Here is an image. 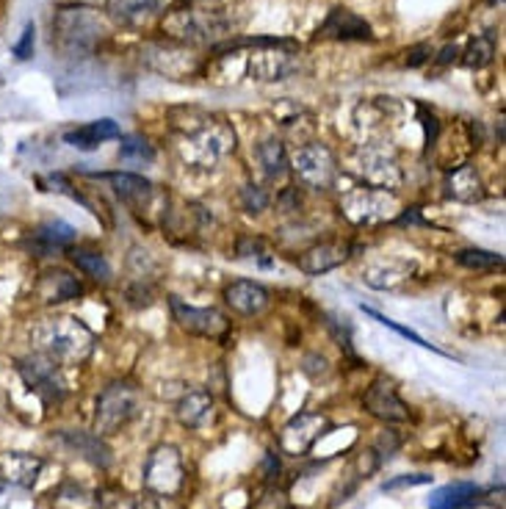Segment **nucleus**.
<instances>
[{"mask_svg": "<svg viewBox=\"0 0 506 509\" xmlns=\"http://www.w3.org/2000/svg\"><path fill=\"white\" fill-rule=\"evenodd\" d=\"M172 130L178 133L180 158L199 169H211L219 158L235 150L232 125L199 109L172 111Z\"/></svg>", "mask_w": 506, "mask_h": 509, "instance_id": "nucleus-1", "label": "nucleus"}, {"mask_svg": "<svg viewBox=\"0 0 506 509\" xmlns=\"http://www.w3.org/2000/svg\"><path fill=\"white\" fill-rule=\"evenodd\" d=\"M33 341L39 344L45 357H50L56 363H83L94 349L92 329L70 316L42 321L37 329H33Z\"/></svg>", "mask_w": 506, "mask_h": 509, "instance_id": "nucleus-2", "label": "nucleus"}, {"mask_svg": "<svg viewBox=\"0 0 506 509\" xmlns=\"http://www.w3.org/2000/svg\"><path fill=\"white\" fill-rule=\"evenodd\" d=\"M163 31L172 42L180 45H219L222 37L232 31V22L222 12L205 9H178L163 20Z\"/></svg>", "mask_w": 506, "mask_h": 509, "instance_id": "nucleus-3", "label": "nucleus"}, {"mask_svg": "<svg viewBox=\"0 0 506 509\" xmlns=\"http://www.w3.org/2000/svg\"><path fill=\"white\" fill-rule=\"evenodd\" d=\"M139 410V391L130 382H111L97 396L94 410V432L97 434H117L127 426Z\"/></svg>", "mask_w": 506, "mask_h": 509, "instance_id": "nucleus-4", "label": "nucleus"}, {"mask_svg": "<svg viewBox=\"0 0 506 509\" xmlns=\"http://www.w3.org/2000/svg\"><path fill=\"white\" fill-rule=\"evenodd\" d=\"M183 485H186V468L180 452L169 443L155 446L144 462V490L150 496L172 498L183 490Z\"/></svg>", "mask_w": 506, "mask_h": 509, "instance_id": "nucleus-5", "label": "nucleus"}, {"mask_svg": "<svg viewBox=\"0 0 506 509\" xmlns=\"http://www.w3.org/2000/svg\"><path fill=\"white\" fill-rule=\"evenodd\" d=\"M354 172L362 178L365 186L385 189V191L398 189L404 180L396 153L393 147H388V142H365L354 155Z\"/></svg>", "mask_w": 506, "mask_h": 509, "instance_id": "nucleus-6", "label": "nucleus"}, {"mask_svg": "<svg viewBox=\"0 0 506 509\" xmlns=\"http://www.w3.org/2000/svg\"><path fill=\"white\" fill-rule=\"evenodd\" d=\"M341 211L349 222L368 227V224H380L385 219H390L398 211V202L390 191L385 189H374V186H357L349 189L341 199Z\"/></svg>", "mask_w": 506, "mask_h": 509, "instance_id": "nucleus-7", "label": "nucleus"}, {"mask_svg": "<svg viewBox=\"0 0 506 509\" xmlns=\"http://www.w3.org/2000/svg\"><path fill=\"white\" fill-rule=\"evenodd\" d=\"M291 169L296 172L299 183L308 186V189H316V191H324L335 183L337 178V158L335 153L321 145V142H310V145H301L293 158H291Z\"/></svg>", "mask_w": 506, "mask_h": 509, "instance_id": "nucleus-8", "label": "nucleus"}, {"mask_svg": "<svg viewBox=\"0 0 506 509\" xmlns=\"http://www.w3.org/2000/svg\"><path fill=\"white\" fill-rule=\"evenodd\" d=\"M53 31L61 48L70 50H89L106 33V25L92 9H64L53 22Z\"/></svg>", "mask_w": 506, "mask_h": 509, "instance_id": "nucleus-9", "label": "nucleus"}, {"mask_svg": "<svg viewBox=\"0 0 506 509\" xmlns=\"http://www.w3.org/2000/svg\"><path fill=\"white\" fill-rule=\"evenodd\" d=\"M20 377L25 380V385L37 393L39 399H45L48 404H58L66 396V382L58 371V363L45 357V355H33L28 360H20L17 365Z\"/></svg>", "mask_w": 506, "mask_h": 509, "instance_id": "nucleus-10", "label": "nucleus"}, {"mask_svg": "<svg viewBox=\"0 0 506 509\" xmlns=\"http://www.w3.org/2000/svg\"><path fill=\"white\" fill-rule=\"evenodd\" d=\"M327 429H329V418L324 413H313V410L299 413L283 426L280 449L291 457H301L318 443V440L327 434Z\"/></svg>", "mask_w": 506, "mask_h": 509, "instance_id": "nucleus-11", "label": "nucleus"}, {"mask_svg": "<svg viewBox=\"0 0 506 509\" xmlns=\"http://www.w3.org/2000/svg\"><path fill=\"white\" fill-rule=\"evenodd\" d=\"M169 304H172L175 321L199 338H222L230 329V321L222 311L216 308H194V304H186L180 296H169Z\"/></svg>", "mask_w": 506, "mask_h": 509, "instance_id": "nucleus-12", "label": "nucleus"}, {"mask_svg": "<svg viewBox=\"0 0 506 509\" xmlns=\"http://www.w3.org/2000/svg\"><path fill=\"white\" fill-rule=\"evenodd\" d=\"M362 407L368 410V416H374L385 424H401L410 418V407L401 401L396 385L385 377L371 382V388L362 396Z\"/></svg>", "mask_w": 506, "mask_h": 509, "instance_id": "nucleus-13", "label": "nucleus"}, {"mask_svg": "<svg viewBox=\"0 0 506 509\" xmlns=\"http://www.w3.org/2000/svg\"><path fill=\"white\" fill-rule=\"evenodd\" d=\"M144 61L153 66L155 73H161V75H166V78H175V81H183V78H188V75L196 73V61L191 58L188 48L180 45V42L147 45Z\"/></svg>", "mask_w": 506, "mask_h": 509, "instance_id": "nucleus-14", "label": "nucleus"}, {"mask_svg": "<svg viewBox=\"0 0 506 509\" xmlns=\"http://www.w3.org/2000/svg\"><path fill=\"white\" fill-rule=\"evenodd\" d=\"M318 37L337 42H371L374 39V31H371V25L360 14L349 9H332L318 28Z\"/></svg>", "mask_w": 506, "mask_h": 509, "instance_id": "nucleus-15", "label": "nucleus"}, {"mask_svg": "<svg viewBox=\"0 0 506 509\" xmlns=\"http://www.w3.org/2000/svg\"><path fill=\"white\" fill-rule=\"evenodd\" d=\"M224 302L241 316H260L272 304V294L255 280H235L224 288Z\"/></svg>", "mask_w": 506, "mask_h": 509, "instance_id": "nucleus-16", "label": "nucleus"}, {"mask_svg": "<svg viewBox=\"0 0 506 509\" xmlns=\"http://www.w3.org/2000/svg\"><path fill=\"white\" fill-rule=\"evenodd\" d=\"M352 258V247L341 244V241H324V244H313L310 250H305L299 255V268L305 275H324V271H332L341 263H346Z\"/></svg>", "mask_w": 506, "mask_h": 509, "instance_id": "nucleus-17", "label": "nucleus"}, {"mask_svg": "<svg viewBox=\"0 0 506 509\" xmlns=\"http://www.w3.org/2000/svg\"><path fill=\"white\" fill-rule=\"evenodd\" d=\"M106 180L111 183V189L119 194L122 202L133 211H144L153 206V197H155V186L142 178V175H133V172H114V175H106Z\"/></svg>", "mask_w": 506, "mask_h": 509, "instance_id": "nucleus-18", "label": "nucleus"}, {"mask_svg": "<svg viewBox=\"0 0 506 509\" xmlns=\"http://www.w3.org/2000/svg\"><path fill=\"white\" fill-rule=\"evenodd\" d=\"M61 440H64V443L70 446L73 452H78L86 462H92V465H97V468H109V465L114 462L109 443L103 440V434H97V432L64 429V432H61Z\"/></svg>", "mask_w": 506, "mask_h": 509, "instance_id": "nucleus-19", "label": "nucleus"}, {"mask_svg": "<svg viewBox=\"0 0 506 509\" xmlns=\"http://www.w3.org/2000/svg\"><path fill=\"white\" fill-rule=\"evenodd\" d=\"M109 139H122V130L114 119H97V122H89V125H81L75 130H66L64 133V142L75 147V150H83V153H92L97 150L103 142Z\"/></svg>", "mask_w": 506, "mask_h": 509, "instance_id": "nucleus-20", "label": "nucleus"}, {"mask_svg": "<svg viewBox=\"0 0 506 509\" xmlns=\"http://www.w3.org/2000/svg\"><path fill=\"white\" fill-rule=\"evenodd\" d=\"M214 410H216V404H214V396L208 391H188L183 393V399L178 401V421L188 429H202V426H208L211 418H214Z\"/></svg>", "mask_w": 506, "mask_h": 509, "instance_id": "nucleus-21", "label": "nucleus"}, {"mask_svg": "<svg viewBox=\"0 0 506 509\" xmlns=\"http://www.w3.org/2000/svg\"><path fill=\"white\" fill-rule=\"evenodd\" d=\"M42 465L45 462L33 454H22V452L0 454V479L20 485V487H31L42 473Z\"/></svg>", "mask_w": 506, "mask_h": 509, "instance_id": "nucleus-22", "label": "nucleus"}, {"mask_svg": "<svg viewBox=\"0 0 506 509\" xmlns=\"http://www.w3.org/2000/svg\"><path fill=\"white\" fill-rule=\"evenodd\" d=\"M42 302L48 304H61V302H70L75 296H81V283L78 277H73L70 271H64V268H50L42 275L39 285H37Z\"/></svg>", "mask_w": 506, "mask_h": 509, "instance_id": "nucleus-23", "label": "nucleus"}, {"mask_svg": "<svg viewBox=\"0 0 506 509\" xmlns=\"http://www.w3.org/2000/svg\"><path fill=\"white\" fill-rule=\"evenodd\" d=\"M449 197L459 199V202H479L484 199V183H482V175L476 172V166L470 163H462L457 166L454 172L449 175Z\"/></svg>", "mask_w": 506, "mask_h": 509, "instance_id": "nucleus-24", "label": "nucleus"}, {"mask_svg": "<svg viewBox=\"0 0 506 509\" xmlns=\"http://www.w3.org/2000/svg\"><path fill=\"white\" fill-rule=\"evenodd\" d=\"M255 158H257V166L263 169V175L268 180H280L285 178V172L291 169V158H288V150L280 139H266L255 147Z\"/></svg>", "mask_w": 506, "mask_h": 509, "instance_id": "nucleus-25", "label": "nucleus"}, {"mask_svg": "<svg viewBox=\"0 0 506 509\" xmlns=\"http://www.w3.org/2000/svg\"><path fill=\"white\" fill-rule=\"evenodd\" d=\"M479 498H482V487L470 485V482H457V485H446L437 493H432L429 509H465V506H474Z\"/></svg>", "mask_w": 506, "mask_h": 509, "instance_id": "nucleus-26", "label": "nucleus"}, {"mask_svg": "<svg viewBox=\"0 0 506 509\" xmlns=\"http://www.w3.org/2000/svg\"><path fill=\"white\" fill-rule=\"evenodd\" d=\"M178 0H114L111 12H117L125 22H144L153 14H166Z\"/></svg>", "mask_w": 506, "mask_h": 509, "instance_id": "nucleus-27", "label": "nucleus"}, {"mask_svg": "<svg viewBox=\"0 0 506 509\" xmlns=\"http://www.w3.org/2000/svg\"><path fill=\"white\" fill-rule=\"evenodd\" d=\"M410 266H404V263H398V260H390V263H377V266H371V268H365V283L371 285V288H380V291H385V288H396V285H401L404 280L410 277Z\"/></svg>", "mask_w": 506, "mask_h": 509, "instance_id": "nucleus-28", "label": "nucleus"}, {"mask_svg": "<svg viewBox=\"0 0 506 509\" xmlns=\"http://www.w3.org/2000/svg\"><path fill=\"white\" fill-rule=\"evenodd\" d=\"M100 504H103V509H163L161 496H130L119 490H103Z\"/></svg>", "mask_w": 506, "mask_h": 509, "instance_id": "nucleus-29", "label": "nucleus"}, {"mask_svg": "<svg viewBox=\"0 0 506 509\" xmlns=\"http://www.w3.org/2000/svg\"><path fill=\"white\" fill-rule=\"evenodd\" d=\"M73 263L83 271V275H89V277L97 280V283H111V277H114L111 263L106 260V255H100V252L75 250V252H73Z\"/></svg>", "mask_w": 506, "mask_h": 509, "instance_id": "nucleus-30", "label": "nucleus"}, {"mask_svg": "<svg viewBox=\"0 0 506 509\" xmlns=\"http://www.w3.org/2000/svg\"><path fill=\"white\" fill-rule=\"evenodd\" d=\"M75 227L66 224L61 219L56 222H45L39 230H37V241L45 247V250H61V247H70L75 241Z\"/></svg>", "mask_w": 506, "mask_h": 509, "instance_id": "nucleus-31", "label": "nucleus"}, {"mask_svg": "<svg viewBox=\"0 0 506 509\" xmlns=\"http://www.w3.org/2000/svg\"><path fill=\"white\" fill-rule=\"evenodd\" d=\"M457 263L465 266V268H474V271H498L503 266V258L498 252H490V250H459L457 252Z\"/></svg>", "mask_w": 506, "mask_h": 509, "instance_id": "nucleus-32", "label": "nucleus"}, {"mask_svg": "<svg viewBox=\"0 0 506 509\" xmlns=\"http://www.w3.org/2000/svg\"><path fill=\"white\" fill-rule=\"evenodd\" d=\"M462 64L470 66V70H482V66H487L495 56V42L493 37H476L474 42L467 45V50L462 53Z\"/></svg>", "mask_w": 506, "mask_h": 509, "instance_id": "nucleus-33", "label": "nucleus"}, {"mask_svg": "<svg viewBox=\"0 0 506 509\" xmlns=\"http://www.w3.org/2000/svg\"><path fill=\"white\" fill-rule=\"evenodd\" d=\"M119 158L122 161H139V163H150L155 158V150L150 147V142L144 136H122V147H119Z\"/></svg>", "mask_w": 506, "mask_h": 509, "instance_id": "nucleus-34", "label": "nucleus"}, {"mask_svg": "<svg viewBox=\"0 0 506 509\" xmlns=\"http://www.w3.org/2000/svg\"><path fill=\"white\" fill-rule=\"evenodd\" d=\"M235 252H239V258H244V260H255L260 266H272V252H268V247H266L263 239H252V235H244V239H239V247H235Z\"/></svg>", "mask_w": 506, "mask_h": 509, "instance_id": "nucleus-35", "label": "nucleus"}, {"mask_svg": "<svg viewBox=\"0 0 506 509\" xmlns=\"http://www.w3.org/2000/svg\"><path fill=\"white\" fill-rule=\"evenodd\" d=\"M362 311L371 316V319H377L382 327H388V329H393V332H398L401 338H407V341H413V344H418V347H423V349H432V352H441V349H437V347H432V344H426L423 341V338L418 335V332H413V329H407V327H401V324H396V321H390L388 316H382V313H377V311H371V308H365V304H362Z\"/></svg>", "mask_w": 506, "mask_h": 509, "instance_id": "nucleus-36", "label": "nucleus"}, {"mask_svg": "<svg viewBox=\"0 0 506 509\" xmlns=\"http://www.w3.org/2000/svg\"><path fill=\"white\" fill-rule=\"evenodd\" d=\"M268 202H272V199H268L266 189H260L255 183L241 189V206H244L247 214H263L268 208Z\"/></svg>", "mask_w": 506, "mask_h": 509, "instance_id": "nucleus-37", "label": "nucleus"}, {"mask_svg": "<svg viewBox=\"0 0 506 509\" xmlns=\"http://www.w3.org/2000/svg\"><path fill=\"white\" fill-rule=\"evenodd\" d=\"M255 509H291L288 506V498H285V493L283 490H277V487H268L266 493H263V498L257 501V506Z\"/></svg>", "mask_w": 506, "mask_h": 509, "instance_id": "nucleus-38", "label": "nucleus"}, {"mask_svg": "<svg viewBox=\"0 0 506 509\" xmlns=\"http://www.w3.org/2000/svg\"><path fill=\"white\" fill-rule=\"evenodd\" d=\"M432 477H426V473H413V477H398V479H390L382 485V490H398V487H415V485H429Z\"/></svg>", "mask_w": 506, "mask_h": 509, "instance_id": "nucleus-39", "label": "nucleus"}, {"mask_svg": "<svg viewBox=\"0 0 506 509\" xmlns=\"http://www.w3.org/2000/svg\"><path fill=\"white\" fill-rule=\"evenodd\" d=\"M33 33H37V28H33V22H28L25 31H22V39L14 45V56H17L20 61H25V58L33 56Z\"/></svg>", "mask_w": 506, "mask_h": 509, "instance_id": "nucleus-40", "label": "nucleus"}, {"mask_svg": "<svg viewBox=\"0 0 506 509\" xmlns=\"http://www.w3.org/2000/svg\"><path fill=\"white\" fill-rule=\"evenodd\" d=\"M396 449H398V437H396V432H382V437L377 440V454L385 460V457H393Z\"/></svg>", "mask_w": 506, "mask_h": 509, "instance_id": "nucleus-41", "label": "nucleus"}, {"mask_svg": "<svg viewBox=\"0 0 506 509\" xmlns=\"http://www.w3.org/2000/svg\"><path fill=\"white\" fill-rule=\"evenodd\" d=\"M429 56H432V48H429V45H415V48L407 53V64H410V66H421Z\"/></svg>", "mask_w": 506, "mask_h": 509, "instance_id": "nucleus-42", "label": "nucleus"}, {"mask_svg": "<svg viewBox=\"0 0 506 509\" xmlns=\"http://www.w3.org/2000/svg\"><path fill=\"white\" fill-rule=\"evenodd\" d=\"M421 117H423V127H426V147H432L437 139V119H434V114H429L423 109H421Z\"/></svg>", "mask_w": 506, "mask_h": 509, "instance_id": "nucleus-43", "label": "nucleus"}, {"mask_svg": "<svg viewBox=\"0 0 506 509\" xmlns=\"http://www.w3.org/2000/svg\"><path fill=\"white\" fill-rule=\"evenodd\" d=\"M263 465H266V479H268V482H275V479H277V473H280V460H277V454L268 452Z\"/></svg>", "mask_w": 506, "mask_h": 509, "instance_id": "nucleus-44", "label": "nucleus"}, {"mask_svg": "<svg viewBox=\"0 0 506 509\" xmlns=\"http://www.w3.org/2000/svg\"><path fill=\"white\" fill-rule=\"evenodd\" d=\"M457 56H459V48H457V45H449V48L441 50V56H437V64H451Z\"/></svg>", "mask_w": 506, "mask_h": 509, "instance_id": "nucleus-45", "label": "nucleus"}, {"mask_svg": "<svg viewBox=\"0 0 506 509\" xmlns=\"http://www.w3.org/2000/svg\"><path fill=\"white\" fill-rule=\"evenodd\" d=\"M0 490H4V482H0Z\"/></svg>", "mask_w": 506, "mask_h": 509, "instance_id": "nucleus-46", "label": "nucleus"}]
</instances>
